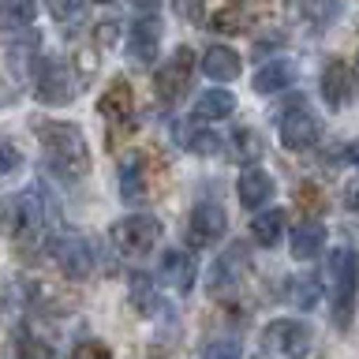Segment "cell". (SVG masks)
Returning <instances> with one entry per match:
<instances>
[{
  "mask_svg": "<svg viewBox=\"0 0 359 359\" xmlns=\"http://www.w3.org/2000/svg\"><path fill=\"white\" fill-rule=\"evenodd\" d=\"M38 142L45 150V161L64 184H79L86 172H90V146H86V135L75 128V123H64V120H41L38 128Z\"/></svg>",
  "mask_w": 359,
  "mask_h": 359,
  "instance_id": "6da1fadb",
  "label": "cell"
},
{
  "mask_svg": "<svg viewBox=\"0 0 359 359\" xmlns=\"http://www.w3.org/2000/svg\"><path fill=\"white\" fill-rule=\"evenodd\" d=\"M161 285L180 292V296L191 292V285H195V258H191L187 251H180V247L165 251V258H161Z\"/></svg>",
  "mask_w": 359,
  "mask_h": 359,
  "instance_id": "4fadbf2b",
  "label": "cell"
},
{
  "mask_svg": "<svg viewBox=\"0 0 359 359\" xmlns=\"http://www.w3.org/2000/svg\"><path fill=\"white\" fill-rule=\"evenodd\" d=\"M49 11H53V19L72 22L75 15H83V0H49Z\"/></svg>",
  "mask_w": 359,
  "mask_h": 359,
  "instance_id": "1f68e13d",
  "label": "cell"
},
{
  "mask_svg": "<svg viewBox=\"0 0 359 359\" xmlns=\"http://www.w3.org/2000/svg\"><path fill=\"white\" fill-rule=\"evenodd\" d=\"M131 4H135V8H139V11H142V15H154V8H157V4H161V0H131Z\"/></svg>",
  "mask_w": 359,
  "mask_h": 359,
  "instance_id": "74e56055",
  "label": "cell"
},
{
  "mask_svg": "<svg viewBox=\"0 0 359 359\" xmlns=\"http://www.w3.org/2000/svg\"><path fill=\"white\" fill-rule=\"evenodd\" d=\"M292 83H296V64L292 60H280V56H273V60H266L262 67L255 72V94H280V90H288Z\"/></svg>",
  "mask_w": 359,
  "mask_h": 359,
  "instance_id": "5bb4252c",
  "label": "cell"
},
{
  "mask_svg": "<svg viewBox=\"0 0 359 359\" xmlns=\"http://www.w3.org/2000/svg\"><path fill=\"white\" fill-rule=\"evenodd\" d=\"M38 15V0H0V30L22 34Z\"/></svg>",
  "mask_w": 359,
  "mask_h": 359,
  "instance_id": "7402d4cb",
  "label": "cell"
},
{
  "mask_svg": "<svg viewBox=\"0 0 359 359\" xmlns=\"http://www.w3.org/2000/svg\"><path fill=\"white\" fill-rule=\"evenodd\" d=\"M206 359H243V355H240V344L236 341H217L206 348Z\"/></svg>",
  "mask_w": 359,
  "mask_h": 359,
  "instance_id": "d6a6232c",
  "label": "cell"
},
{
  "mask_svg": "<svg viewBox=\"0 0 359 359\" xmlns=\"http://www.w3.org/2000/svg\"><path fill=\"white\" fill-rule=\"evenodd\" d=\"M322 247H325L322 221H303V224H296V232H292V258H296V262H311V258H318Z\"/></svg>",
  "mask_w": 359,
  "mask_h": 359,
  "instance_id": "ac0fdd59",
  "label": "cell"
},
{
  "mask_svg": "<svg viewBox=\"0 0 359 359\" xmlns=\"http://www.w3.org/2000/svg\"><path fill=\"white\" fill-rule=\"evenodd\" d=\"M49 258L60 266V273L72 277V280H83V277H90L97 269L94 243H90L86 236H79V232H56V236H49Z\"/></svg>",
  "mask_w": 359,
  "mask_h": 359,
  "instance_id": "3957f363",
  "label": "cell"
},
{
  "mask_svg": "<svg viewBox=\"0 0 359 359\" xmlns=\"http://www.w3.org/2000/svg\"><path fill=\"white\" fill-rule=\"evenodd\" d=\"M15 97H19L15 90H11L8 83H0V105H4V109H8V105H15Z\"/></svg>",
  "mask_w": 359,
  "mask_h": 359,
  "instance_id": "8d00e7d4",
  "label": "cell"
},
{
  "mask_svg": "<svg viewBox=\"0 0 359 359\" xmlns=\"http://www.w3.org/2000/svg\"><path fill=\"white\" fill-rule=\"evenodd\" d=\"M318 299H322L318 277H299L296 285H292V292H288V303H296V307H303V311H311Z\"/></svg>",
  "mask_w": 359,
  "mask_h": 359,
  "instance_id": "4316f807",
  "label": "cell"
},
{
  "mask_svg": "<svg viewBox=\"0 0 359 359\" xmlns=\"http://www.w3.org/2000/svg\"><path fill=\"white\" fill-rule=\"evenodd\" d=\"M224 229H229V217H224V210L217 206V202H198L195 210H191L187 217V240L191 247H210L217 243Z\"/></svg>",
  "mask_w": 359,
  "mask_h": 359,
  "instance_id": "9c48e42d",
  "label": "cell"
},
{
  "mask_svg": "<svg viewBox=\"0 0 359 359\" xmlns=\"http://www.w3.org/2000/svg\"><path fill=\"white\" fill-rule=\"evenodd\" d=\"M269 195H273V176L262 172V168H251L236 180V198H240L243 210H262Z\"/></svg>",
  "mask_w": 359,
  "mask_h": 359,
  "instance_id": "9a60e30c",
  "label": "cell"
},
{
  "mask_svg": "<svg viewBox=\"0 0 359 359\" xmlns=\"http://www.w3.org/2000/svg\"><path fill=\"white\" fill-rule=\"evenodd\" d=\"M277 135H280V142H285V150H311V146L322 139V120L307 101L296 97L285 105V112H280Z\"/></svg>",
  "mask_w": 359,
  "mask_h": 359,
  "instance_id": "277c9868",
  "label": "cell"
},
{
  "mask_svg": "<svg viewBox=\"0 0 359 359\" xmlns=\"http://www.w3.org/2000/svg\"><path fill=\"white\" fill-rule=\"evenodd\" d=\"M240 53L229 49V45H210L206 53H202V72H206V79H213V83H232L236 75H240Z\"/></svg>",
  "mask_w": 359,
  "mask_h": 359,
  "instance_id": "e0dca14e",
  "label": "cell"
},
{
  "mask_svg": "<svg viewBox=\"0 0 359 359\" xmlns=\"http://www.w3.org/2000/svg\"><path fill=\"white\" fill-rule=\"evenodd\" d=\"M355 292H359V269L355 255L348 247L330 251V314L337 330H348L355 314Z\"/></svg>",
  "mask_w": 359,
  "mask_h": 359,
  "instance_id": "7a4b0ae2",
  "label": "cell"
},
{
  "mask_svg": "<svg viewBox=\"0 0 359 359\" xmlns=\"http://www.w3.org/2000/svg\"><path fill=\"white\" fill-rule=\"evenodd\" d=\"M292 11H296L299 19H307L311 27H330V22L341 19L344 4H341V0H299Z\"/></svg>",
  "mask_w": 359,
  "mask_h": 359,
  "instance_id": "cb8c5ba5",
  "label": "cell"
},
{
  "mask_svg": "<svg viewBox=\"0 0 359 359\" xmlns=\"http://www.w3.org/2000/svg\"><path fill=\"white\" fill-rule=\"evenodd\" d=\"M251 236L262 247H277L280 243V236H285V210H262L258 217L251 221Z\"/></svg>",
  "mask_w": 359,
  "mask_h": 359,
  "instance_id": "603a6c76",
  "label": "cell"
},
{
  "mask_svg": "<svg viewBox=\"0 0 359 359\" xmlns=\"http://www.w3.org/2000/svg\"><path fill=\"white\" fill-rule=\"evenodd\" d=\"M191 75H195V53L187 49V45H180V49L168 56V60L154 72V90L161 101H180L191 90Z\"/></svg>",
  "mask_w": 359,
  "mask_h": 359,
  "instance_id": "8992f818",
  "label": "cell"
},
{
  "mask_svg": "<svg viewBox=\"0 0 359 359\" xmlns=\"http://www.w3.org/2000/svg\"><path fill=\"white\" fill-rule=\"evenodd\" d=\"M97 112L105 120H112V123H120V120L131 116V112H135V94H131L128 79H112L109 90L97 97Z\"/></svg>",
  "mask_w": 359,
  "mask_h": 359,
  "instance_id": "2e32d148",
  "label": "cell"
},
{
  "mask_svg": "<svg viewBox=\"0 0 359 359\" xmlns=\"http://www.w3.org/2000/svg\"><path fill=\"white\" fill-rule=\"evenodd\" d=\"M344 206H348V213L359 217V180H352V184L344 187Z\"/></svg>",
  "mask_w": 359,
  "mask_h": 359,
  "instance_id": "d590c367",
  "label": "cell"
},
{
  "mask_svg": "<svg viewBox=\"0 0 359 359\" xmlns=\"http://www.w3.org/2000/svg\"><path fill=\"white\" fill-rule=\"evenodd\" d=\"M116 187H120V198L123 202H139L142 198V191H146V161H142V154H128L120 161Z\"/></svg>",
  "mask_w": 359,
  "mask_h": 359,
  "instance_id": "d6986e66",
  "label": "cell"
},
{
  "mask_svg": "<svg viewBox=\"0 0 359 359\" xmlns=\"http://www.w3.org/2000/svg\"><path fill=\"white\" fill-rule=\"evenodd\" d=\"M243 27H247V11L240 4H224L210 15V30H217V34H240Z\"/></svg>",
  "mask_w": 359,
  "mask_h": 359,
  "instance_id": "484cf974",
  "label": "cell"
},
{
  "mask_svg": "<svg viewBox=\"0 0 359 359\" xmlns=\"http://www.w3.org/2000/svg\"><path fill=\"white\" fill-rule=\"evenodd\" d=\"M157 240H161V221L154 213H128L112 224V243H116L120 255L142 258L157 247Z\"/></svg>",
  "mask_w": 359,
  "mask_h": 359,
  "instance_id": "5b68a950",
  "label": "cell"
},
{
  "mask_svg": "<svg viewBox=\"0 0 359 359\" xmlns=\"http://www.w3.org/2000/svg\"><path fill=\"white\" fill-rule=\"evenodd\" d=\"M236 109V97L229 94V90H202V94L195 97V120H229Z\"/></svg>",
  "mask_w": 359,
  "mask_h": 359,
  "instance_id": "44dd1931",
  "label": "cell"
},
{
  "mask_svg": "<svg viewBox=\"0 0 359 359\" xmlns=\"http://www.w3.org/2000/svg\"><path fill=\"white\" fill-rule=\"evenodd\" d=\"M38 45H41V38H38L34 30L15 34V41L8 45V64H11V72H15L19 79H30V67H34V56H38Z\"/></svg>",
  "mask_w": 359,
  "mask_h": 359,
  "instance_id": "ffe728a7",
  "label": "cell"
},
{
  "mask_svg": "<svg viewBox=\"0 0 359 359\" xmlns=\"http://www.w3.org/2000/svg\"><path fill=\"white\" fill-rule=\"evenodd\" d=\"M123 49H128V56L135 64H154L157 49H161V22H157V15H139L135 19Z\"/></svg>",
  "mask_w": 359,
  "mask_h": 359,
  "instance_id": "30bf717a",
  "label": "cell"
},
{
  "mask_svg": "<svg viewBox=\"0 0 359 359\" xmlns=\"http://www.w3.org/2000/svg\"><path fill=\"white\" fill-rule=\"evenodd\" d=\"M22 168V150L15 142H0V180Z\"/></svg>",
  "mask_w": 359,
  "mask_h": 359,
  "instance_id": "4dcf8cb0",
  "label": "cell"
},
{
  "mask_svg": "<svg viewBox=\"0 0 359 359\" xmlns=\"http://www.w3.org/2000/svg\"><path fill=\"white\" fill-rule=\"evenodd\" d=\"M19 359H56L53 344L38 341L34 333H19Z\"/></svg>",
  "mask_w": 359,
  "mask_h": 359,
  "instance_id": "f546056e",
  "label": "cell"
},
{
  "mask_svg": "<svg viewBox=\"0 0 359 359\" xmlns=\"http://www.w3.org/2000/svg\"><path fill=\"white\" fill-rule=\"evenodd\" d=\"M247 262H251V251H247V243L224 247V251L213 258V266H210V288H213V292H224V288L240 285Z\"/></svg>",
  "mask_w": 359,
  "mask_h": 359,
  "instance_id": "8fae6325",
  "label": "cell"
},
{
  "mask_svg": "<svg viewBox=\"0 0 359 359\" xmlns=\"http://www.w3.org/2000/svg\"><path fill=\"white\" fill-rule=\"evenodd\" d=\"M311 344H314V337L299 318H273L266 325V348L285 359H303L311 352Z\"/></svg>",
  "mask_w": 359,
  "mask_h": 359,
  "instance_id": "ba28073f",
  "label": "cell"
},
{
  "mask_svg": "<svg viewBox=\"0 0 359 359\" xmlns=\"http://www.w3.org/2000/svg\"><path fill=\"white\" fill-rule=\"evenodd\" d=\"M176 139H184V146L198 157H210V154L221 150V139L206 128H176Z\"/></svg>",
  "mask_w": 359,
  "mask_h": 359,
  "instance_id": "d4e9b609",
  "label": "cell"
},
{
  "mask_svg": "<svg viewBox=\"0 0 359 359\" xmlns=\"http://www.w3.org/2000/svg\"><path fill=\"white\" fill-rule=\"evenodd\" d=\"M236 161H258V157H262V139H258L255 131H236Z\"/></svg>",
  "mask_w": 359,
  "mask_h": 359,
  "instance_id": "f1b7e54d",
  "label": "cell"
},
{
  "mask_svg": "<svg viewBox=\"0 0 359 359\" xmlns=\"http://www.w3.org/2000/svg\"><path fill=\"white\" fill-rule=\"evenodd\" d=\"M67 359H109V348L97 344V341H86V344H79Z\"/></svg>",
  "mask_w": 359,
  "mask_h": 359,
  "instance_id": "836d02e7",
  "label": "cell"
},
{
  "mask_svg": "<svg viewBox=\"0 0 359 359\" xmlns=\"http://www.w3.org/2000/svg\"><path fill=\"white\" fill-rule=\"evenodd\" d=\"M34 97L49 109H60V105H72L75 101V75L67 60H45L38 67V79H34Z\"/></svg>",
  "mask_w": 359,
  "mask_h": 359,
  "instance_id": "52a82bcc",
  "label": "cell"
},
{
  "mask_svg": "<svg viewBox=\"0 0 359 359\" xmlns=\"http://www.w3.org/2000/svg\"><path fill=\"white\" fill-rule=\"evenodd\" d=\"M172 8L184 19H202V0H172Z\"/></svg>",
  "mask_w": 359,
  "mask_h": 359,
  "instance_id": "e575fe53",
  "label": "cell"
},
{
  "mask_svg": "<svg viewBox=\"0 0 359 359\" xmlns=\"http://www.w3.org/2000/svg\"><path fill=\"white\" fill-rule=\"evenodd\" d=\"M352 86H355V75L341 56H333L330 64L322 67V97L330 109H344L348 97H352Z\"/></svg>",
  "mask_w": 359,
  "mask_h": 359,
  "instance_id": "7c38bea8",
  "label": "cell"
},
{
  "mask_svg": "<svg viewBox=\"0 0 359 359\" xmlns=\"http://www.w3.org/2000/svg\"><path fill=\"white\" fill-rule=\"evenodd\" d=\"M131 299H135V307H139L142 314H154V311H157V288H154V280L146 277V273H135V280H131Z\"/></svg>",
  "mask_w": 359,
  "mask_h": 359,
  "instance_id": "83f0119b",
  "label": "cell"
}]
</instances>
